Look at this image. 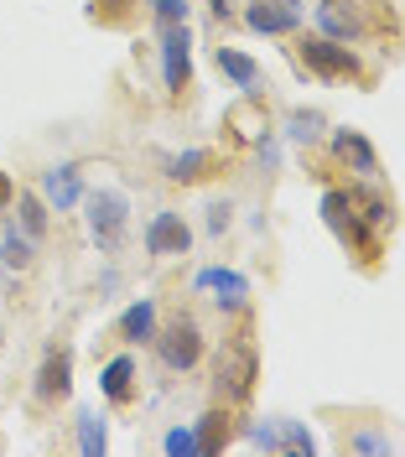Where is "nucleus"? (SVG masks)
I'll return each instance as SVG.
<instances>
[{
	"instance_id": "nucleus-27",
	"label": "nucleus",
	"mask_w": 405,
	"mask_h": 457,
	"mask_svg": "<svg viewBox=\"0 0 405 457\" xmlns=\"http://www.w3.org/2000/svg\"><path fill=\"white\" fill-rule=\"evenodd\" d=\"M250 447H265V453H281V431L270 427V421H255V427H250Z\"/></svg>"
},
{
	"instance_id": "nucleus-17",
	"label": "nucleus",
	"mask_w": 405,
	"mask_h": 457,
	"mask_svg": "<svg viewBox=\"0 0 405 457\" xmlns=\"http://www.w3.org/2000/svg\"><path fill=\"white\" fill-rule=\"evenodd\" d=\"M213 171V151H177V156H161V177L167 182H202Z\"/></svg>"
},
{
	"instance_id": "nucleus-14",
	"label": "nucleus",
	"mask_w": 405,
	"mask_h": 457,
	"mask_svg": "<svg viewBox=\"0 0 405 457\" xmlns=\"http://www.w3.org/2000/svg\"><path fill=\"white\" fill-rule=\"evenodd\" d=\"M193 436H198V457H219L224 447H229V436H234L229 411H224V405L202 411V416H198V427H193Z\"/></svg>"
},
{
	"instance_id": "nucleus-5",
	"label": "nucleus",
	"mask_w": 405,
	"mask_h": 457,
	"mask_svg": "<svg viewBox=\"0 0 405 457\" xmlns=\"http://www.w3.org/2000/svg\"><path fill=\"white\" fill-rule=\"evenodd\" d=\"M156 37H161V84L167 94H182L193 84V31L187 21H177V27H156Z\"/></svg>"
},
{
	"instance_id": "nucleus-24",
	"label": "nucleus",
	"mask_w": 405,
	"mask_h": 457,
	"mask_svg": "<svg viewBox=\"0 0 405 457\" xmlns=\"http://www.w3.org/2000/svg\"><path fill=\"white\" fill-rule=\"evenodd\" d=\"M276 431H281V453H318V442H312V431L296 427V421H276Z\"/></svg>"
},
{
	"instance_id": "nucleus-18",
	"label": "nucleus",
	"mask_w": 405,
	"mask_h": 457,
	"mask_svg": "<svg viewBox=\"0 0 405 457\" xmlns=\"http://www.w3.org/2000/svg\"><path fill=\"white\" fill-rule=\"evenodd\" d=\"M219 73L244 94H255V84H260V62L250 53H239V47H219Z\"/></svg>"
},
{
	"instance_id": "nucleus-20",
	"label": "nucleus",
	"mask_w": 405,
	"mask_h": 457,
	"mask_svg": "<svg viewBox=\"0 0 405 457\" xmlns=\"http://www.w3.org/2000/svg\"><path fill=\"white\" fill-rule=\"evenodd\" d=\"M348 203L359 208V219L364 224H390V198L379 193V187H369V182H359V187H343Z\"/></svg>"
},
{
	"instance_id": "nucleus-6",
	"label": "nucleus",
	"mask_w": 405,
	"mask_h": 457,
	"mask_svg": "<svg viewBox=\"0 0 405 457\" xmlns=\"http://www.w3.org/2000/svg\"><path fill=\"white\" fill-rule=\"evenodd\" d=\"M302 62L318 79H364V62L348 53V42H333V37H307L302 42Z\"/></svg>"
},
{
	"instance_id": "nucleus-32",
	"label": "nucleus",
	"mask_w": 405,
	"mask_h": 457,
	"mask_svg": "<svg viewBox=\"0 0 405 457\" xmlns=\"http://www.w3.org/2000/svg\"><path fill=\"white\" fill-rule=\"evenodd\" d=\"M213 11H219V21H229V0H208Z\"/></svg>"
},
{
	"instance_id": "nucleus-19",
	"label": "nucleus",
	"mask_w": 405,
	"mask_h": 457,
	"mask_svg": "<svg viewBox=\"0 0 405 457\" xmlns=\"http://www.w3.org/2000/svg\"><path fill=\"white\" fill-rule=\"evenodd\" d=\"M0 265L16 270V276L37 265V239H31L27 228H5V234H0Z\"/></svg>"
},
{
	"instance_id": "nucleus-2",
	"label": "nucleus",
	"mask_w": 405,
	"mask_h": 457,
	"mask_svg": "<svg viewBox=\"0 0 405 457\" xmlns=\"http://www.w3.org/2000/svg\"><path fill=\"white\" fill-rule=\"evenodd\" d=\"M84 208H88V234H94L99 255H120V245L130 234V198L120 187H94V193H84Z\"/></svg>"
},
{
	"instance_id": "nucleus-30",
	"label": "nucleus",
	"mask_w": 405,
	"mask_h": 457,
	"mask_svg": "<svg viewBox=\"0 0 405 457\" xmlns=\"http://www.w3.org/2000/svg\"><path fill=\"white\" fill-rule=\"evenodd\" d=\"M136 0H94V16H104V21H115V16H125Z\"/></svg>"
},
{
	"instance_id": "nucleus-16",
	"label": "nucleus",
	"mask_w": 405,
	"mask_h": 457,
	"mask_svg": "<svg viewBox=\"0 0 405 457\" xmlns=\"http://www.w3.org/2000/svg\"><path fill=\"white\" fill-rule=\"evenodd\" d=\"M198 291H219L213 302L224 307V312H244V276H234V270H202L198 276Z\"/></svg>"
},
{
	"instance_id": "nucleus-3",
	"label": "nucleus",
	"mask_w": 405,
	"mask_h": 457,
	"mask_svg": "<svg viewBox=\"0 0 405 457\" xmlns=\"http://www.w3.org/2000/svg\"><path fill=\"white\" fill-rule=\"evenodd\" d=\"M202 328H198V317L193 312H177L167 328H156V338H151V348H156V359H161V370H172V374H187V370H198V359H202Z\"/></svg>"
},
{
	"instance_id": "nucleus-15",
	"label": "nucleus",
	"mask_w": 405,
	"mask_h": 457,
	"mask_svg": "<svg viewBox=\"0 0 405 457\" xmlns=\"http://www.w3.org/2000/svg\"><path fill=\"white\" fill-rule=\"evenodd\" d=\"M156 328H161V317H156V302H151V296L130 302V307L120 312V343H151Z\"/></svg>"
},
{
	"instance_id": "nucleus-10",
	"label": "nucleus",
	"mask_w": 405,
	"mask_h": 457,
	"mask_svg": "<svg viewBox=\"0 0 405 457\" xmlns=\"http://www.w3.org/2000/svg\"><path fill=\"white\" fill-rule=\"evenodd\" d=\"M333 156H338L348 171H359L364 182L379 177V156H375V145H369L364 130H333Z\"/></svg>"
},
{
	"instance_id": "nucleus-7",
	"label": "nucleus",
	"mask_w": 405,
	"mask_h": 457,
	"mask_svg": "<svg viewBox=\"0 0 405 457\" xmlns=\"http://www.w3.org/2000/svg\"><path fill=\"white\" fill-rule=\"evenodd\" d=\"M31 395L42 405L73 395V348H47L42 364H37V379H31Z\"/></svg>"
},
{
	"instance_id": "nucleus-9",
	"label": "nucleus",
	"mask_w": 405,
	"mask_h": 457,
	"mask_svg": "<svg viewBox=\"0 0 405 457\" xmlns=\"http://www.w3.org/2000/svg\"><path fill=\"white\" fill-rule=\"evenodd\" d=\"M42 198H47V208H58V213L79 208V203H84V171L73 167V162L47 167L42 171Z\"/></svg>"
},
{
	"instance_id": "nucleus-29",
	"label": "nucleus",
	"mask_w": 405,
	"mask_h": 457,
	"mask_svg": "<svg viewBox=\"0 0 405 457\" xmlns=\"http://www.w3.org/2000/svg\"><path fill=\"white\" fill-rule=\"evenodd\" d=\"M229 198H219V203H208V234H224L229 228Z\"/></svg>"
},
{
	"instance_id": "nucleus-26",
	"label": "nucleus",
	"mask_w": 405,
	"mask_h": 457,
	"mask_svg": "<svg viewBox=\"0 0 405 457\" xmlns=\"http://www.w3.org/2000/svg\"><path fill=\"white\" fill-rule=\"evenodd\" d=\"M161 447L172 457H198V436H193V427H172L167 436H161Z\"/></svg>"
},
{
	"instance_id": "nucleus-13",
	"label": "nucleus",
	"mask_w": 405,
	"mask_h": 457,
	"mask_svg": "<svg viewBox=\"0 0 405 457\" xmlns=\"http://www.w3.org/2000/svg\"><path fill=\"white\" fill-rule=\"evenodd\" d=\"M99 390L110 405H130L136 400V359L130 353H115L104 370H99Z\"/></svg>"
},
{
	"instance_id": "nucleus-11",
	"label": "nucleus",
	"mask_w": 405,
	"mask_h": 457,
	"mask_svg": "<svg viewBox=\"0 0 405 457\" xmlns=\"http://www.w3.org/2000/svg\"><path fill=\"white\" fill-rule=\"evenodd\" d=\"M244 27L260 31V37H286V31L302 27V11H291L281 0H255V5H244Z\"/></svg>"
},
{
	"instance_id": "nucleus-31",
	"label": "nucleus",
	"mask_w": 405,
	"mask_h": 457,
	"mask_svg": "<svg viewBox=\"0 0 405 457\" xmlns=\"http://www.w3.org/2000/svg\"><path fill=\"white\" fill-rule=\"evenodd\" d=\"M11 203H16V182H11V177H5V171H0V213H5V208H11Z\"/></svg>"
},
{
	"instance_id": "nucleus-12",
	"label": "nucleus",
	"mask_w": 405,
	"mask_h": 457,
	"mask_svg": "<svg viewBox=\"0 0 405 457\" xmlns=\"http://www.w3.org/2000/svg\"><path fill=\"white\" fill-rule=\"evenodd\" d=\"M318 27H322V37H333V42H359L364 37V16L353 11V5H343V0H322L318 5Z\"/></svg>"
},
{
	"instance_id": "nucleus-4",
	"label": "nucleus",
	"mask_w": 405,
	"mask_h": 457,
	"mask_svg": "<svg viewBox=\"0 0 405 457\" xmlns=\"http://www.w3.org/2000/svg\"><path fill=\"white\" fill-rule=\"evenodd\" d=\"M322 224L338 234V245H348L359 260H375L379 255V239H375V224H364L359 219V208L348 203L343 187H327L322 193Z\"/></svg>"
},
{
	"instance_id": "nucleus-28",
	"label": "nucleus",
	"mask_w": 405,
	"mask_h": 457,
	"mask_svg": "<svg viewBox=\"0 0 405 457\" xmlns=\"http://www.w3.org/2000/svg\"><path fill=\"white\" fill-rule=\"evenodd\" d=\"M187 21V0H156V27H177Z\"/></svg>"
},
{
	"instance_id": "nucleus-22",
	"label": "nucleus",
	"mask_w": 405,
	"mask_h": 457,
	"mask_svg": "<svg viewBox=\"0 0 405 457\" xmlns=\"http://www.w3.org/2000/svg\"><path fill=\"white\" fill-rule=\"evenodd\" d=\"M73 431H79V453L84 457H99L104 447H110V436H104V421H99V411H79V421H73Z\"/></svg>"
},
{
	"instance_id": "nucleus-25",
	"label": "nucleus",
	"mask_w": 405,
	"mask_h": 457,
	"mask_svg": "<svg viewBox=\"0 0 405 457\" xmlns=\"http://www.w3.org/2000/svg\"><path fill=\"white\" fill-rule=\"evenodd\" d=\"M348 447H353V453H364V457H390V453H395V442H390V436H379V431H353V436H348Z\"/></svg>"
},
{
	"instance_id": "nucleus-1",
	"label": "nucleus",
	"mask_w": 405,
	"mask_h": 457,
	"mask_svg": "<svg viewBox=\"0 0 405 457\" xmlns=\"http://www.w3.org/2000/svg\"><path fill=\"white\" fill-rule=\"evenodd\" d=\"M255 374H260V353H255V338H250V328H244L234 343H224V353H219V364H213V390H219L224 405L250 400Z\"/></svg>"
},
{
	"instance_id": "nucleus-33",
	"label": "nucleus",
	"mask_w": 405,
	"mask_h": 457,
	"mask_svg": "<svg viewBox=\"0 0 405 457\" xmlns=\"http://www.w3.org/2000/svg\"><path fill=\"white\" fill-rule=\"evenodd\" d=\"M281 5H291V11H302V0H281Z\"/></svg>"
},
{
	"instance_id": "nucleus-21",
	"label": "nucleus",
	"mask_w": 405,
	"mask_h": 457,
	"mask_svg": "<svg viewBox=\"0 0 405 457\" xmlns=\"http://www.w3.org/2000/svg\"><path fill=\"white\" fill-rule=\"evenodd\" d=\"M16 213H21V228H27L31 239H42L47 234V219H53V208L42 193H16Z\"/></svg>"
},
{
	"instance_id": "nucleus-23",
	"label": "nucleus",
	"mask_w": 405,
	"mask_h": 457,
	"mask_svg": "<svg viewBox=\"0 0 405 457\" xmlns=\"http://www.w3.org/2000/svg\"><path fill=\"white\" fill-rule=\"evenodd\" d=\"M322 130H327V120H322L318 110H296V114L286 120V136H291L296 145H318Z\"/></svg>"
},
{
	"instance_id": "nucleus-8",
	"label": "nucleus",
	"mask_w": 405,
	"mask_h": 457,
	"mask_svg": "<svg viewBox=\"0 0 405 457\" xmlns=\"http://www.w3.org/2000/svg\"><path fill=\"white\" fill-rule=\"evenodd\" d=\"M145 250H151L156 260L187 255V250H193V228L182 224V213H177V208H161V213L145 224Z\"/></svg>"
}]
</instances>
